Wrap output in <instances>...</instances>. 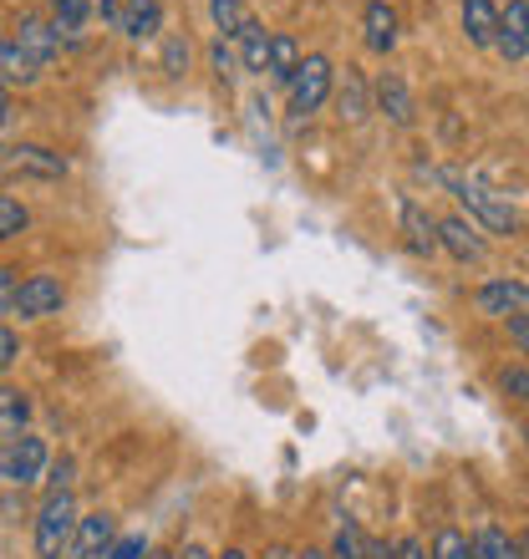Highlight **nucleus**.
Instances as JSON below:
<instances>
[{
	"label": "nucleus",
	"instance_id": "nucleus-1",
	"mask_svg": "<svg viewBox=\"0 0 529 559\" xmlns=\"http://www.w3.org/2000/svg\"><path fill=\"white\" fill-rule=\"evenodd\" d=\"M438 178L448 183V189H454V199L469 209L473 219L484 224L489 235H515V229H519L515 204H509L499 189H489V183H479V178H469V174H458V168H443Z\"/></svg>",
	"mask_w": 529,
	"mask_h": 559
},
{
	"label": "nucleus",
	"instance_id": "nucleus-2",
	"mask_svg": "<svg viewBox=\"0 0 529 559\" xmlns=\"http://www.w3.org/2000/svg\"><path fill=\"white\" fill-rule=\"evenodd\" d=\"M77 519H82V514H77L72 493H46L42 514H36V534H31L36 559H67V555H72Z\"/></svg>",
	"mask_w": 529,
	"mask_h": 559
},
{
	"label": "nucleus",
	"instance_id": "nucleus-3",
	"mask_svg": "<svg viewBox=\"0 0 529 559\" xmlns=\"http://www.w3.org/2000/svg\"><path fill=\"white\" fill-rule=\"evenodd\" d=\"M61 306H67V285H61L57 275H26L15 285L11 316H21V321H46V316H61Z\"/></svg>",
	"mask_w": 529,
	"mask_h": 559
},
{
	"label": "nucleus",
	"instance_id": "nucleus-4",
	"mask_svg": "<svg viewBox=\"0 0 529 559\" xmlns=\"http://www.w3.org/2000/svg\"><path fill=\"white\" fill-rule=\"evenodd\" d=\"M331 82H337L331 61H326V57H306V61H301V72L291 76V112H301V118L321 112L326 97H331Z\"/></svg>",
	"mask_w": 529,
	"mask_h": 559
},
{
	"label": "nucleus",
	"instance_id": "nucleus-5",
	"mask_svg": "<svg viewBox=\"0 0 529 559\" xmlns=\"http://www.w3.org/2000/svg\"><path fill=\"white\" fill-rule=\"evenodd\" d=\"M42 473H46V438L26 432V438H15L11 448H0V478L11 488H31Z\"/></svg>",
	"mask_w": 529,
	"mask_h": 559
},
{
	"label": "nucleus",
	"instance_id": "nucleus-6",
	"mask_svg": "<svg viewBox=\"0 0 529 559\" xmlns=\"http://www.w3.org/2000/svg\"><path fill=\"white\" fill-rule=\"evenodd\" d=\"M0 174L11 178H67V158L42 143H11L0 153Z\"/></svg>",
	"mask_w": 529,
	"mask_h": 559
},
{
	"label": "nucleus",
	"instance_id": "nucleus-7",
	"mask_svg": "<svg viewBox=\"0 0 529 559\" xmlns=\"http://www.w3.org/2000/svg\"><path fill=\"white\" fill-rule=\"evenodd\" d=\"M473 306L494 316V321H509V316H529V285L525 280H484Z\"/></svg>",
	"mask_w": 529,
	"mask_h": 559
},
{
	"label": "nucleus",
	"instance_id": "nucleus-8",
	"mask_svg": "<svg viewBox=\"0 0 529 559\" xmlns=\"http://www.w3.org/2000/svg\"><path fill=\"white\" fill-rule=\"evenodd\" d=\"M504 61L529 57V0H504L499 5V41H494Z\"/></svg>",
	"mask_w": 529,
	"mask_h": 559
},
{
	"label": "nucleus",
	"instance_id": "nucleus-9",
	"mask_svg": "<svg viewBox=\"0 0 529 559\" xmlns=\"http://www.w3.org/2000/svg\"><path fill=\"white\" fill-rule=\"evenodd\" d=\"M438 245L454 254V260H463V265H479V260L489 254L484 235H479V229H473L463 214H448V219H438Z\"/></svg>",
	"mask_w": 529,
	"mask_h": 559
},
{
	"label": "nucleus",
	"instance_id": "nucleus-10",
	"mask_svg": "<svg viewBox=\"0 0 529 559\" xmlns=\"http://www.w3.org/2000/svg\"><path fill=\"white\" fill-rule=\"evenodd\" d=\"M118 545V524L113 514H82L77 519V539H72V555L67 559H107V549Z\"/></svg>",
	"mask_w": 529,
	"mask_h": 559
},
{
	"label": "nucleus",
	"instance_id": "nucleus-11",
	"mask_svg": "<svg viewBox=\"0 0 529 559\" xmlns=\"http://www.w3.org/2000/svg\"><path fill=\"white\" fill-rule=\"evenodd\" d=\"M397 219H402V235H408L412 254H438L443 250L438 245V219H433L418 199H402V204H397Z\"/></svg>",
	"mask_w": 529,
	"mask_h": 559
},
{
	"label": "nucleus",
	"instance_id": "nucleus-12",
	"mask_svg": "<svg viewBox=\"0 0 529 559\" xmlns=\"http://www.w3.org/2000/svg\"><path fill=\"white\" fill-rule=\"evenodd\" d=\"M21 51H26L36 67H51V57H57V46H61V36H57V26L51 21H42V15H26L21 26H15V36H11Z\"/></svg>",
	"mask_w": 529,
	"mask_h": 559
},
{
	"label": "nucleus",
	"instance_id": "nucleus-13",
	"mask_svg": "<svg viewBox=\"0 0 529 559\" xmlns=\"http://www.w3.org/2000/svg\"><path fill=\"white\" fill-rule=\"evenodd\" d=\"M463 36L473 46L494 51V41H499V0H463Z\"/></svg>",
	"mask_w": 529,
	"mask_h": 559
},
{
	"label": "nucleus",
	"instance_id": "nucleus-14",
	"mask_svg": "<svg viewBox=\"0 0 529 559\" xmlns=\"http://www.w3.org/2000/svg\"><path fill=\"white\" fill-rule=\"evenodd\" d=\"M372 97H377V107H383L397 128H408V122H412V92H408V82H402L397 72L377 76V82H372Z\"/></svg>",
	"mask_w": 529,
	"mask_h": 559
},
{
	"label": "nucleus",
	"instance_id": "nucleus-15",
	"mask_svg": "<svg viewBox=\"0 0 529 559\" xmlns=\"http://www.w3.org/2000/svg\"><path fill=\"white\" fill-rule=\"evenodd\" d=\"M26 423H31V397L21 386H0V448L26 438Z\"/></svg>",
	"mask_w": 529,
	"mask_h": 559
},
{
	"label": "nucleus",
	"instance_id": "nucleus-16",
	"mask_svg": "<svg viewBox=\"0 0 529 559\" xmlns=\"http://www.w3.org/2000/svg\"><path fill=\"white\" fill-rule=\"evenodd\" d=\"M337 107H341V122H352V128H356V122H367V112H372L367 76L346 67V76H341V87H337Z\"/></svg>",
	"mask_w": 529,
	"mask_h": 559
},
{
	"label": "nucleus",
	"instance_id": "nucleus-17",
	"mask_svg": "<svg viewBox=\"0 0 529 559\" xmlns=\"http://www.w3.org/2000/svg\"><path fill=\"white\" fill-rule=\"evenodd\" d=\"M270 41H275V31H264L260 21H245L239 26V36H235V46H239V61L250 67V72H270Z\"/></svg>",
	"mask_w": 529,
	"mask_h": 559
},
{
	"label": "nucleus",
	"instance_id": "nucleus-18",
	"mask_svg": "<svg viewBox=\"0 0 529 559\" xmlns=\"http://www.w3.org/2000/svg\"><path fill=\"white\" fill-rule=\"evenodd\" d=\"M362 26H367V46L377 51V57H387L397 46V11L387 5V0H372L367 15H362Z\"/></svg>",
	"mask_w": 529,
	"mask_h": 559
},
{
	"label": "nucleus",
	"instance_id": "nucleus-19",
	"mask_svg": "<svg viewBox=\"0 0 529 559\" xmlns=\"http://www.w3.org/2000/svg\"><path fill=\"white\" fill-rule=\"evenodd\" d=\"M301 41H295V36H285V31H275V41H270V82H285V87H291V76L301 72Z\"/></svg>",
	"mask_w": 529,
	"mask_h": 559
},
{
	"label": "nucleus",
	"instance_id": "nucleus-20",
	"mask_svg": "<svg viewBox=\"0 0 529 559\" xmlns=\"http://www.w3.org/2000/svg\"><path fill=\"white\" fill-rule=\"evenodd\" d=\"M473 559H525V555H519L515 534H504L499 524H479V534H473Z\"/></svg>",
	"mask_w": 529,
	"mask_h": 559
},
{
	"label": "nucleus",
	"instance_id": "nucleus-21",
	"mask_svg": "<svg viewBox=\"0 0 529 559\" xmlns=\"http://www.w3.org/2000/svg\"><path fill=\"white\" fill-rule=\"evenodd\" d=\"M36 76H42V67H36L21 46H15V41L0 46V82H5V87H31Z\"/></svg>",
	"mask_w": 529,
	"mask_h": 559
},
{
	"label": "nucleus",
	"instance_id": "nucleus-22",
	"mask_svg": "<svg viewBox=\"0 0 529 559\" xmlns=\"http://www.w3.org/2000/svg\"><path fill=\"white\" fill-rule=\"evenodd\" d=\"M122 5H128V21H122V31H128L132 41L158 36V21H163V5H158V0H122Z\"/></svg>",
	"mask_w": 529,
	"mask_h": 559
},
{
	"label": "nucleus",
	"instance_id": "nucleus-23",
	"mask_svg": "<svg viewBox=\"0 0 529 559\" xmlns=\"http://www.w3.org/2000/svg\"><path fill=\"white\" fill-rule=\"evenodd\" d=\"M51 26H57V36L77 41L87 26V0H51Z\"/></svg>",
	"mask_w": 529,
	"mask_h": 559
},
{
	"label": "nucleus",
	"instance_id": "nucleus-24",
	"mask_svg": "<svg viewBox=\"0 0 529 559\" xmlns=\"http://www.w3.org/2000/svg\"><path fill=\"white\" fill-rule=\"evenodd\" d=\"M209 15H214V26H220L224 36H230V41H235L239 26L250 21V11H245V0H209Z\"/></svg>",
	"mask_w": 529,
	"mask_h": 559
},
{
	"label": "nucleus",
	"instance_id": "nucleus-25",
	"mask_svg": "<svg viewBox=\"0 0 529 559\" xmlns=\"http://www.w3.org/2000/svg\"><path fill=\"white\" fill-rule=\"evenodd\" d=\"M433 559H473V539L463 530H438V539H433Z\"/></svg>",
	"mask_w": 529,
	"mask_h": 559
},
{
	"label": "nucleus",
	"instance_id": "nucleus-26",
	"mask_svg": "<svg viewBox=\"0 0 529 559\" xmlns=\"http://www.w3.org/2000/svg\"><path fill=\"white\" fill-rule=\"evenodd\" d=\"M331 559H367V539H362V530H356V519H346V524L337 530Z\"/></svg>",
	"mask_w": 529,
	"mask_h": 559
},
{
	"label": "nucleus",
	"instance_id": "nucleus-27",
	"mask_svg": "<svg viewBox=\"0 0 529 559\" xmlns=\"http://www.w3.org/2000/svg\"><path fill=\"white\" fill-rule=\"evenodd\" d=\"M26 224H31L26 204H21V199H11V193H0V239H15Z\"/></svg>",
	"mask_w": 529,
	"mask_h": 559
},
{
	"label": "nucleus",
	"instance_id": "nucleus-28",
	"mask_svg": "<svg viewBox=\"0 0 529 559\" xmlns=\"http://www.w3.org/2000/svg\"><path fill=\"white\" fill-rule=\"evenodd\" d=\"M163 72L168 76L189 72V36H168V41H163Z\"/></svg>",
	"mask_w": 529,
	"mask_h": 559
},
{
	"label": "nucleus",
	"instance_id": "nucleus-29",
	"mask_svg": "<svg viewBox=\"0 0 529 559\" xmlns=\"http://www.w3.org/2000/svg\"><path fill=\"white\" fill-rule=\"evenodd\" d=\"M499 386L509 392V397L529 402V367H504V371H499Z\"/></svg>",
	"mask_w": 529,
	"mask_h": 559
},
{
	"label": "nucleus",
	"instance_id": "nucleus-30",
	"mask_svg": "<svg viewBox=\"0 0 529 559\" xmlns=\"http://www.w3.org/2000/svg\"><path fill=\"white\" fill-rule=\"evenodd\" d=\"M15 356H21V336H15L11 325H0V377L15 367Z\"/></svg>",
	"mask_w": 529,
	"mask_h": 559
},
{
	"label": "nucleus",
	"instance_id": "nucleus-31",
	"mask_svg": "<svg viewBox=\"0 0 529 559\" xmlns=\"http://www.w3.org/2000/svg\"><path fill=\"white\" fill-rule=\"evenodd\" d=\"M148 555V539L143 534H128V539H118V545L107 549V559H143Z\"/></svg>",
	"mask_w": 529,
	"mask_h": 559
},
{
	"label": "nucleus",
	"instance_id": "nucleus-32",
	"mask_svg": "<svg viewBox=\"0 0 529 559\" xmlns=\"http://www.w3.org/2000/svg\"><path fill=\"white\" fill-rule=\"evenodd\" d=\"M15 285H21V280H15V270L0 265V316H11V306H15Z\"/></svg>",
	"mask_w": 529,
	"mask_h": 559
},
{
	"label": "nucleus",
	"instance_id": "nucleus-33",
	"mask_svg": "<svg viewBox=\"0 0 529 559\" xmlns=\"http://www.w3.org/2000/svg\"><path fill=\"white\" fill-rule=\"evenodd\" d=\"M209 57H214V72H220V76H230V67H235V46H230V36H220Z\"/></svg>",
	"mask_w": 529,
	"mask_h": 559
},
{
	"label": "nucleus",
	"instance_id": "nucleus-34",
	"mask_svg": "<svg viewBox=\"0 0 529 559\" xmlns=\"http://www.w3.org/2000/svg\"><path fill=\"white\" fill-rule=\"evenodd\" d=\"M504 325H509V341H515L519 352L529 356V316H509V321H504Z\"/></svg>",
	"mask_w": 529,
	"mask_h": 559
},
{
	"label": "nucleus",
	"instance_id": "nucleus-35",
	"mask_svg": "<svg viewBox=\"0 0 529 559\" xmlns=\"http://www.w3.org/2000/svg\"><path fill=\"white\" fill-rule=\"evenodd\" d=\"M397 555H402V559H433V549H427L423 539H412V534H408V539H397Z\"/></svg>",
	"mask_w": 529,
	"mask_h": 559
},
{
	"label": "nucleus",
	"instance_id": "nucleus-36",
	"mask_svg": "<svg viewBox=\"0 0 529 559\" xmlns=\"http://www.w3.org/2000/svg\"><path fill=\"white\" fill-rule=\"evenodd\" d=\"M367 559H402V555H397V545H387V539H372Z\"/></svg>",
	"mask_w": 529,
	"mask_h": 559
},
{
	"label": "nucleus",
	"instance_id": "nucleus-37",
	"mask_svg": "<svg viewBox=\"0 0 529 559\" xmlns=\"http://www.w3.org/2000/svg\"><path fill=\"white\" fill-rule=\"evenodd\" d=\"M174 559H209V549L204 545H189V549H178Z\"/></svg>",
	"mask_w": 529,
	"mask_h": 559
},
{
	"label": "nucleus",
	"instance_id": "nucleus-38",
	"mask_svg": "<svg viewBox=\"0 0 529 559\" xmlns=\"http://www.w3.org/2000/svg\"><path fill=\"white\" fill-rule=\"evenodd\" d=\"M220 559H250V555H245V549H224Z\"/></svg>",
	"mask_w": 529,
	"mask_h": 559
},
{
	"label": "nucleus",
	"instance_id": "nucleus-39",
	"mask_svg": "<svg viewBox=\"0 0 529 559\" xmlns=\"http://www.w3.org/2000/svg\"><path fill=\"white\" fill-rule=\"evenodd\" d=\"M519 555H525V559H529V534H519Z\"/></svg>",
	"mask_w": 529,
	"mask_h": 559
},
{
	"label": "nucleus",
	"instance_id": "nucleus-40",
	"mask_svg": "<svg viewBox=\"0 0 529 559\" xmlns=\"http://www.w3.org/2000/svg\"><path fill=\"white\" fill-rule=\"evenodd\" d=\"M301 559H331V555H321V549H306V555H301Z\"/></svg>",
	"mask_w": 529,
	"mask_h": 559
},
{
	"label": "nucleus",
	"instance_id": "nucleus-41",
	"mask_svg": "<svg viewBox=\"0 0 529 559\" xmlns=\"http://www.w3.org/2000/svg\"><path fill=\"white\" fill-rule=\"evenodd\" d=\"M525 453H529V423H525Z\"/></svg>",
	"mask_w": 529,
	"mask_h": 559
}]
</instances>
